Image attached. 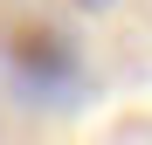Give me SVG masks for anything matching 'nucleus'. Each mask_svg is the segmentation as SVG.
<instances>
[{
    "label": "nucleus",
    "mask_w": 152,
    "mask_h": 145,
    "mask_svg": "<svg viewBox=\"0 0 152 145\" xmlns=\"http://www.w3.org/2000/svg\"><path fill=\"white\" fill-rule=\"evenodd\" d=\"M7 62H14V83L28 97H69L83 83V55H76V42L62 28H21Z\"/></svg>",
    "instance_id": "obj_1"
},
{
    "label": "nucleus",
    "mask_w": 152,
    "mask_h": 145,
    "mask_svg": "<svg viewBox=\"0 0 152 145\" xmlns=\"http://www.w3.org/2000/svg\"><path fill=\"white\" fill-rule=\"evenodd\" d=\"M76 7H90V14H104V7H111V0H76Z\"/></svg>",
    "instance_id": "obj_2"
}]
</instances>
